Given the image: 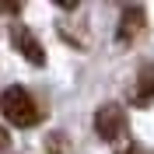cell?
I'll list each match as a JSON object with an SVG mask.
<instances>
[{"instance_id":"5b68a950","label":"cell","mask_w":154,"mask_h":154,"mask_svg":"<svg viewBox=\"0 0 154 154\" xmlns=\"http://www.w3.org/2000/svg\"><path fill=\"white\" fill-rule=\"evenodd\" d=\"M140 109L151 105V67L144 63V70H140V81H137V98H133Z\"/></svg>"},{"instance_id":"8992f818","label":"cell","mask_w":154,"mask_h":154,"mask_svg":"<svg viewBox=\"0 0 154 154\" xmlns=\"http://www.w3.org/2000/svg\"><path fill=\"white\" fill-rule=\"evenodd\" d=\"M46 151H53V154H67V140H63V133H53L46 140Z\"/></svg>"},{"instance_id":"ba28073f","label":"cell","mask_w":154,"mask_h":154,"mask_svg":"<svg viewBox=\"0 0 154 154\" xmlns=\"http://www.w3.org/2000/svg\"><path fill=\"white\" fill-rule=\"evenodd\" d=\"M0 11L4 14H21V4H0Z\"/></svg>"},{"instance_id":"9c48e42d","label":"cell","mask_w":154,"mask_h":154,"mask_svg":"<svg viewBox=\"0 0 154 154\" xmlns=\"http://www.w3.org/2000/svg\"><path fill=\"white\" fill-rule=\"evenodd\" d=\"M7 144H11V137H7V130H4V126H0V151H4Z\"/></svg>"},{"instance_id":"277c9868","label":"cell","mask_w":154,"mask_h":154,"mask_svg":"<svg viewBox=\"0 0 154 154\" xmlns=\"http://www.w3.org/2000/svg\"><path fill=\"white\" fill-rule=\"evenodd\" d=\"M144 25V7H123V18H119V42H130V38L140 32Z\"/></svg>"},{"instance_id":"3957f363","label":"cell","mask_w":154,"mask_h":154,"mask_svg":"<svg viewBox=\"0 0 154 154\" xmlns=\"http://www.w3.org/2000/svg\"><path fill=\"white\" fill-rule=\"evenodd\" d=\"M11 42H14V49L28 60L32 67H42V63H46V49H42V42H38L25 25H14V28H11Z\"/></svg>"},{"instance_id":"52a82bcc","label":"cell","mask_w":154,"mask_h":154,"mask_svg":"<svg viewBox=\"0 0 154 154\" xmlns=\"http://www.w3.org/2000/svg\"><path fill=\"white\" fill-rule=\"evenodd\" d=\"M116 154H151V151H147V147L140 144V140H130V144H126V147H119Z\"/></svg>"},{"instance_id":"7a4b0ae2","label":"cell","mask_w":154,"mask_h":154,"mask_svg":"<svg viewBox=\"0 0 154 154\" xmlns=\"http://www.w3.org/2000/svg\"><path fill=\"white\" fill-rule=\"evenodd\" d=\"M126 126H130L126 109L116 105V102H105V105L95 112V133L102 137L105 144H116L119 137H126Z\"/></svg>"},{"instance_id":"6da1fadb","label":"cell","mask_w":154,"mask_h":154,"mask_svg":"<svg viewBox=\"0 0 154 154\" xmlns=\"http://www.w3.org/2000/svg\"><path fill=\"white\" fill-rule=\"evenodd\" d=\"M0 112L7 119L11 126H35L38 123V102L32 98V91H25L21 84H11L4 88V95H0Z\"/></svg>"}]
</instances>
